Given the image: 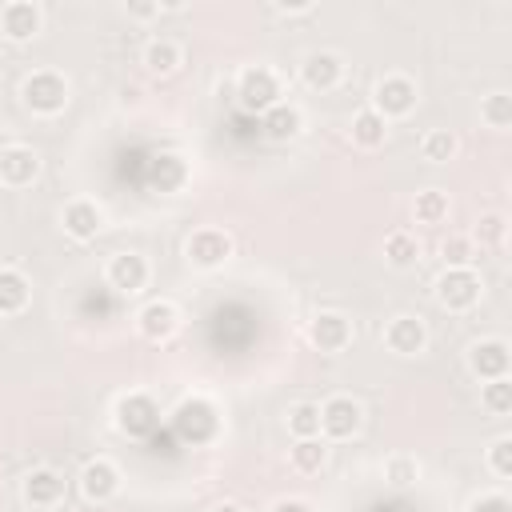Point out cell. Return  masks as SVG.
I'll use <instances>...</instances> for the list:
<instances>
[{"label": "cell", "mask_w": 512, "mask_h": 512, "mask_svg": "<svg viewBox=\"0 0 512 512\" xmlns=\"http://www.w3.org/2000/svg\"><path fill=\"white\" fill-rule=\"evenodd\" d=\"M384 344H388V352H396V356H416V352H424V344H428V328H424L420 316H392V320L384 324Z\"/></svg>", "instance_id": "16"}, {"label": "cell", "mask_w": 512, "mask_h": 512, "mask_svg": "<svg viewBox=\"0 0 512 512\" xmlns=\"http://www.w3.org/2000/svg\"><path fill=\"white\" fill-rule=\"evenodd\" d=\"M104 276H108V284H112L116 292L136 296V292H144V284H148L152 268H148V260H144L140 252H116V256L108 260Z\"/></svg>", "instance_id": "10"}, {"label": "cell", "mask_w": 512, "mask_h": 512, "mask_svg": "<svg viewBox=\"0 0 512 512\" xmlns=\"http://www.w3.org/2000/svg\"><path fill=\"white\" fill-rule=\"evenodd\" d=\"M184 256L196 268H220L232 256V236L224 228H196L184 244Z\"/></svg>", "instance_id": "8"}, {"label": "cell", "mask_w": 512, "mask_h": 512, "mask_svg": "<svg viewBox=\"0 0 512 512\" xmlns=\"http://www.w3.org/2000/svg\"><path fill=\"white\" fill-rule=\"evenodd\" d=\"M352 140H356L360 148H380V144L388 140V120H384L376 108H360V112L352 116Z\"/></svg>", "instance_id": "24"}, {"label": "cell", "mask_w": 512, "mask_h": 512, "mask_svg": "<svg viewBox=\"0 0 512 512\" xmlns=\"http://www.w3.org/2000/svg\"><path fill=\"white\" fill-rule=\"evenodd\" d=\"M272 512H312V504H308V500H300V496H288V500H276V504H272Z\"/></svg>", "instance_id": "38"}, {"label": "cell", "mask_w": 512, "mask_h": 512, "mask_svg": "<svg viewBox=\"0 0 512 512\" xmlns=\"http://www.w3.org/2000/svg\"><path fill=\"white\" fill-rule=\"evenodd\" d=\"M384 260H388L392 268H412V264L420 260V240H416L412 232H392V236L384 240Z\"/></svg>", "instance_id": "27"}, {"label": "cell", "mask_w": 512, "mask_h": 512, "mask_svg": "<svg viewBox=\"0 0 512 512\" xmlns=\"http://www.w3.org/2000/svg\"><path fill=\"white\" fill-rule=\"evenodd\" d=\"M508 364H512V352L500 336H488V340H476L468 348V368L480 376V380H500L508 376Z\"/></svg>", "instance_id": "14"}, {"label": "cell", "mask_w": 512, "mask_h": 512, "mask_svg": "<svg viewBox=\"0 0 512 512\" xmlns=\"http://www.w3.org/2000/svg\"><path fill=\"white\" fill-rule=\"evenodd\" d=\"M212 512H244V508H240V504H232V500H224V504H216Z\"/></svg>", "instance_id": "40"}, {"label": "cell", "mask_w": 512, "mask_h": 512, "mask_svg": "<svg viewBox=\"0 0 512 512\" xmlns=\"http://www.w3.org/2000/svg\"><path fill=\"white\" fill-rule=\"evenodd\" d=\"M420 152H424V160H432V164H448V160L460 152V140H456L452 128H432V132L420 140Z\"/></svg>", "instance_id": "26"}, {"label": "cell", "mask_w": 512, "mask_h": 512, "mask_svg": "<svg viewBox=\"0 0 512 512\" xmlns=\"http://www.w3.org/2000/svg\"><path fill=\"white\" fill-rule=\"evenodd\" d=\"M40 24H44V16H40V4H32V0H8L0 8V36H8L12 44L32 40L40 32Z\"/></svg>", "instance_id": "11"}, {"label": "cell", "mask_w": 512, "mask_h": 512, "mask_svg": "<svg viewBox=\"0 0 512 512\" xmlns=\"http://www.w3.org/2000/svg\"><path fill=\"white\" fill-rule=\"evenodd\" d=\"M20 100H24V108L36 112V116H60V112L68 108V80H64L60 72H52V68H40V72L24 76Z\"/></svg>", "instance_id": "2"}, {"label": "cell", "mask_w": 512, "mask_h": 512, "mask_svg": "<svg viewBox=\"0 0 512 512\" xmlns=\"http://www.w3.org/2000/svg\"><path fill=\"white\" fill-rule=\"evenodd\" d=\"M172 432H176V440H184V444H212L216 432H220V412H216V404L204 400V396L180 400V408L172 412Z\"/></svg>", "instance_id": "1"}, {"label": "cell", "mask_w": 512, "mask_h": 512, "mask_svg": "<svg viewBox=\"0 0 512 512\" xmlns=\"http://www.w3.org/2000/svg\"><path fill=\"white\" fill-rule=\"evenodd\" d=\"M60 224H64V232H68L72 240H96V232L104 228V212H100V204H96V200L76 196V200H68V204H64Z\"/></svg>", "instance_id": "15"}, {"label": "cell", "mask_w": 512, "mask_h": 512, "mask_svg": "<svg viewBox=\"0 0 512 512\" xmlns=\"http://www.w3.org/2000/svg\"><path fill=\"white\" fill-rule=\"evenodd\" d=\"M236 100L244 112H268L272 104H280V76L268 64H248L236 76Z\"/></svg>", "instance_id": "3"}, {"label": "cell", "mask_w": 512, "mask_h": 512, "mask_svg": "<svg viewBox=\"0 0 512 512\" xmlns=\"http://www.w3.org/2000/svg\"><path fill=\"white\" fill-rule=\"evenodd\" d=\"M308 340L320 352H344L352 344V320L344 312H316L308 324Z\"/></svg>", "instance_id": "13"}, {"label": "cell", "mask_w": 512, "mask_h": 512, "mask_svg": "<svg viewBox=\"0 0 512 512\" xmlns=\"http://www.w3.org/2000/svg\"><path fill=\"white\" fill-rule=\"evenodd\" d=\"M468 512H512V504H508L504 492H488V496H476L468 504Z\"/></svg>", "instance_id": "36"}, {"label": "cell", "mask_w": 512, "mask_h": 512, "mask_svg": "<svg viewBox=\"0 0 512 512\" xmlns=\"http://www.w3.org/2000/svg\"><path fill=\"white\" fill-rule=\"evenodd\" d=\"M384 480H388L392 488H412V484L420 480V460H416V456H388Z\"/></svg>", "instance_id": "32"}, {"label": "cell", "mask_w": 512, "mask_h": 512, "mask_svg": "<svg viewBox=\"0 0 512 512\" xmlns=\"http://www.w3.org/2000/svg\"><path fill=\"white\" fill-rule=\"evenodd\" d=\"M480 404L492 412V416H508L512 412V380L500 376V380H484L480 388Z\"/></svg>", "instance_id": "31"}, {"label": "cell", "mask_w": 512, "mask_h": 512, "mask_svg": "<svg viewBox=\"0 0 512 512\" xmlns=\"http://www.w3.org/2000/svg\"><path fill=\"white\" fill-rule=\"evenodd\" d=\"M300 76H304V84L312 92H332L344 80V60L336 52H324V48L320 52H308L304 64H300Z\"/></svg>", "instance_id": "18"}, {"label": "cell", "mask_w": 512, "mask_h": 512, "mask_svg": "<svg viewBox=\"0 0 512 512\" xmlns=\"http://www.w3.org/2000/svg\"><path fill=\"white\" fill-rule=\"evenodd\" d=\"M276 12H312V0H296V4L280 0V4H276Z\"/></svg>", "instance_id": "39"}, {"label": "cell", "mask_w": 512, "mask_h": 512, "mask_svg": "<svg viewBox=\"0 0 512 512\" xmlns=\"http://www.w3.org/2000/svg\"><path fill=\"white\" fill-rule=\"evenodd\" d=\"M32 300V284L20 268H0V316H20Z\"/></svg>", "instance_id": "21"}, {"label": "cell", "mask_w": 512, "mask_h": 512, "mask_svg": "<svg viewBox=\"0 0 512 512\" xmlns=\"http://www.w3.org/2000/svg\"><path fill=\"white\" fill-rule=\"evenodd\" d=\"M144 68H148L152 76H172V72L180 68V44L168 40V36H152V40L144 44Z\"/></svg>", "instance_id": "23"}, {"label": "cell", "mask_w": 512, "mask_h": 512, "mask_svg": "<svg viewBox=\"0 0 512 512\" xmlns=\"http://www.w3.org/2000/svg\"><path fill=\"white\" fill-rule=\"evenodd\" d=\"M64 500V476L56 468H32L24 476V504L28 508H56Z\"/></svg>", "instance_id": "20"}, {"label": "cell", "mask_w": 512, "mask_h": 512, "mask_svg": "<svg viewBox=\"0 0 512 512\" xmlns=\"http://www.w3.org/2000/svg\"><path fill=\"white\" fill-rule=\"evenodd\" d=\"M160 428V404L148 392H128L116 400V432L128 440H148Z\"/></svg>", "instance_id": "4"}, {"label": "cell", "mask_w": 512, "mask_h": 512, "mask_svg": "<svg viewBox=\"0 0 512 512\" xmlns=\"http://www.w3.org/2000/svg\"><path fill=\"white\" fill-rule=\"evenodd\" d=\"M364 424V408L352 400V396H328L320 404V436L324 440H352Z\"/></svg>", "instance_id": "7"}, {"label": "cell", "mask_w": 512, "mask_h": 512, "mask_svg": "<svg viewBox=\"0 0 512 512\" xmlns=\"http://www.w3.org/2000/svg\"><path fill=\"white\" fill-rule=\"evenodd\" d=\"M260 132H264L272 144H288V140H296V136L304 132V112H300L296 104L280 100V104H272L268 112H260Z\"/></svg>", "instance_id": "19"}, {"label": "cell", "mask_w": 512, "mask_h": 512, "mask_svg": "<svg viewBox=\"0 0 512 512\" xmlns=\"http://www.w3.org/2000/svg\"><path fill=\"white\" fill-rule=\"evenodd\" d=\"M136 328L144 340H168L176 328H180V308L172 300H148L140 312H136Z\"/></svg>", "instance_id": "17"}, {"label": "cell", "mask_w": 512, "mask_h": 512, "mask_svg": "<svg viewBox=\"0 0 512 512\" xmlns=\"http://www.w3.org/2000/svg\"><path fill=\"white\" fill-rule=\"evenodd\" d=\"M328 460V440L324 436H308L292 444V468L296 472H320Z\"/></svg>", "instance_id": "25"}, {"label": "cell", "mask_w": 512, "mask_h": 512, "mask_svg": "<svg viewBox=\"0 0 512 512\" xmlns=\"http://www.w3.org/2000/svg\"><path fill=\"white\" fill-rule=\"evenodd\" d=\"M480 292H484V284H480V272L476 268H444L440 280H436V300L448 312L476 308L480 304Z\"/></svg>", "instance_id": "5"}, {"label": "cell", "mask_w": 512, "mask_h": 512, "mask_svg": "<svg viewBox=\"0 0 512 512\" xmlns=\"http://www.w3.org/2000/svg\"><path fill=\"white\" fill-rule=\"evenodd\" d=\"M488 468L496 476H512V436H496L488 448Z\"/></svg>", "instance_id": "35"}, {"label": "cell", "mask_w": 512, "mask_h": 512, "mask_svg": "<svg viewBox=\"0 0 512 512\" xmlns=\"http://www.w3.org/2000/svg\"><path fill=\"white\" fill-rule=\"evenodd\" d=\"M480 120H484L488 128H496V132L512 128V96H508V92L484 96V100H480Z\"/></svg>", "instance_id": "29"}, {"label": "cell", "mask_w": 512, "mask_h": 512, "mask_svg": "<svg viewBox=\"0 0 512 512\" xmlns=\"http://www.w3.org/2000/svg\"><path fill=\"white\" fill-rule=\"evenodd\" d=\"M504 232H508V220L500 212H484L476 220V232L468 240H480V248H500L504 244Z\"/></svg>", "instance_id": "33"}, {"label": "cell", "mask_w": 512, "mask_h": 512, "mask_svg": "<svg viewBox=\"0 0 512 512\" xmlns=\"http://www.w3.org/2000/svg\"><path fill=\"white\" fill-rule=\"evenodd\" d=\"M440 256H444V268H472V240L468 236H448L440 244Z\"/></svg>", "instance_id": "34"}, {"label": "cell", "mask_w": 512, "mask_h": 512, "mask_svg": "<svg viewBox=\"0 0 512 512\" xmlns=\"http://www.w3.org/2000/svg\"><path fill=\"white\" fill-rule=\"evenodd\" d=\"M160 12H164V4H140V0L128 4V16H136V20H152V16H160Z\"/></svg>", "instance_id": "37"}, {"label": "cell", "mask_w": 512, "mask_h": 512, "mask_svg": "<svg viewBox=\"0 0 512 512\" xmlns=\"http://www.w3.org/2000/svg\"><path fill=\"white\" fill-rule=\"evenodd\" d=\"M148 180H152V188H160V192H180V188L188 184V164H184V156L160 152V156L152 160V168H148Z\"/></svg>", "instance_id": "22"}, {"label": "cell", "mask_w": 512, "mask_h": 512, "mask_svg": "<svg viewBox=\"0 0 512 512\" xmlns=\"http://www.w3.org/2000/svg\"><path fill=\"white\" fill-rule=\"evenodd\" d=\"M80 492H84V500H92V504H108V500L120 492V468H116L112 460H104V456L88 460V464L80 468Z\"/></svg>", "instance_id": "12"}, {"label": "cell", "mask_w": 512, "mask_h": 512, "mask_svg": "<svg viewBox=\"0 0 512 512\" xmlns=\"http://www.w3.org/2000/svg\"><path fill=\"white\" fill-rule=\"evenodd\" d=\"M420 92H416V80L404 76V72H388L376 80L372 88V108L384 116V120H396V116H408L416 108Z\"/></svg>", "instance_id": "6"}, {"label": "cell", "mask_w": 512, "mask_h": 512, "mask_svg": "<svg viewBox=\"0 0 512 512\" xmlns=\"http://www.w3.org/2000/svg\"><path fill=\"white\" fill-rule=\"evenodd\" d=\"M412 212H416L420 224H440V220H448V192H440V188H424V192H416Z\"/></svg>", "instance_id": "28"}, {"label": "cell", "mask_w": 512, "mask_h": 512, "mask_svg": "<svg viewBox=\"0 0 512 512\" xmlns=\"http://www.w3.org/2000/svg\"><path fill=\"white\" fill-rule=\"evenodd\" d=\"M288 432L296 440H308V436H320V404H292L288 408Z\"/></svg>", "instance_id": "30"}, {"label": "cell", "mask_w": 512, "mask_h": 512, "mask_svg": "<svg viewBox=\"0 0 512 512\" xmlns=\"http://www.w3.org/2000/svg\"><path fill=\"white\" fill-rule=\"evenodd\" d=\"M40 176V152L32 144H4L0 148V184L28 188Z\"/></svg>", "instance_id": "9"}]
</instances>
